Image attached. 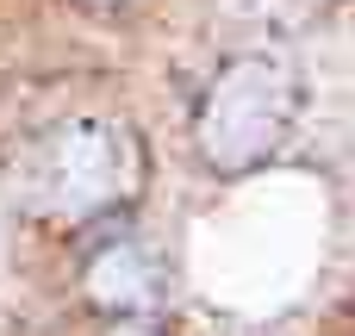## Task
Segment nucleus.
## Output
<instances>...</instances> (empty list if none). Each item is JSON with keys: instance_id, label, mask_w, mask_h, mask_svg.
<instances>
[{"instance_id": "4", "label": "nucleus", "mask_w": 355, "mask_h": 336, "mask_svg": "<svg viewBox=\"0 0 355 336\" xmlns=\"http://www.w3.org/2000/svg\"><path fill=\"white\" fill-rule=\"evenodd\" d=\"M100 6H112V0H100Z\"/></svg>"}, {"instance_id": "1", "label": "nucleus", "mask_w": 355, "mask_h": 336, "mask_svg": "<svg viewBox=\"0 0 355 336\" xmlns=\"http://www.w3.org/2000/svg\"><path fill=\"white\" fill-rule=\"evenodd\" d=\"M12 187L31 212L44 218H94L106 206H125L137 187H144V150H137V131L119 125V118H69V125H50L44 137H31L19 150V168H12Z\"/></svg>"}, {"instance_id": "2", "label": "nucleus", "mask_w": 355, "mask_h": 336, "mask_svg": "<svg viewBox=\"0 0 355 336\" xmlns=\"http://www.w3.org/2000/svg\"><path fill=\"white\" fill-rule=\"evenodd\" d=\"M300 112V81L281 56H237L212 75L206 100H200V118H193V137H200V156L206 168L218 175H243L256 168L293 125Z\"/></svg>"}, {"instance_id": "3", "label": "nucleus", "mask_w": 355, "mask_h": 336, "mask_svg": "<svg viewBox=\"0 0 355 336\" xmlns=\"http://www.w3.org/2000/svg\"><path fill=\"white\" fill-rule=\"evenodd\" d=\"M87 299L100 312H119V318H144L156 312V293H162V274H156V256L137 243V237H112L94 249L87 274H81Z\"/></svg>"}]
</instances>
